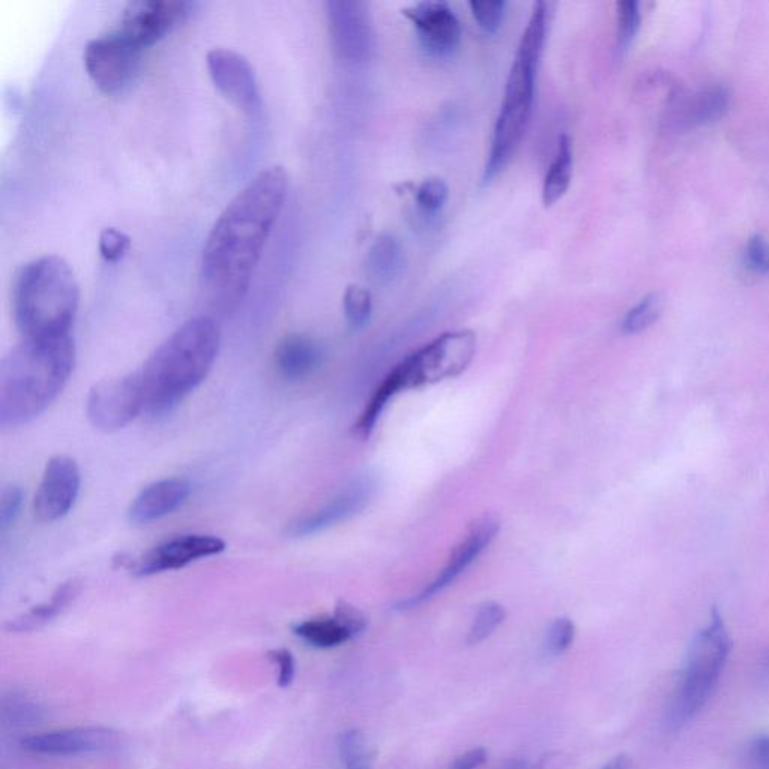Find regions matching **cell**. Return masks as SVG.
I'll return each instance as SVG.
<instances>
[{
    "instance_id": "33",
    "label": "cell",
    "mask_w": 769,
    "mask_h": 769,
    "mask_svg": "<svg viewBox=\"0 0 769 769\" xmlns=\"http://www.w3.org/2000/svg\"><path fill=\"white\" fill-rule=\"evenodd\" d=\"M616 16H618V41L619 47L625 49L630 46L631 41L636 37L639 31L640 8L634 0H622L616 4Z\"/></svg>"
},
{
    "instance_id": "1",
    "label": "cell",
    "mask_w": 769,
    "mask_h": 769,
    "mask_svg": "<svg viewBox=\"0 0 769 769\" xmlns=\"http://www.w3.org/2000/svg\"><path fill=\"white\" fill-rule=\"evenodd\" d=\"M289 176L281 164L260 170L221 212L206 238L200 280L209 301L232 311L244 299L254 269L286 200Z\"/></svg>"
},
{
    "instance_id": "41",
    "label": "cell",
    "mask_w": 769,
    "mask_h": 769,
    "mask_svg": "<svg viewBox=\"0 0 769 769\" xmlns=\"http://www.w3.org/2000/svg\"><path fill=\"white\" fill-rule=\"evenodd\" d=\"M487 760L486 748L477 747L466 751L454 762L451 769H478Z\"/></svg>"
},
{
    "instance_id": "4",
    "label": "cell",
    "mask_w": 769,
    "mask_h": 769,
    "mask_svg": "<svg viewBox=\"0 0 769 769\" xmlns=\"http://www.w3.org/2000/svg\"><path fill=\"white\" fill-rule=\"evenodd\" d=\"M80 289L73 269L59 256H41L25 263L13 283V313L23 338L71 335Z\"/></svg>"
},
{
    "instance_id": "25",
    "label": "cell",
    "mask_w": 769,
    "mask_h": 769,
    "mask_svg": "<svg viewBox=\"0 0 769 769\" xmlns=\"http://www.w3.org/2000/svg\"><path fill=\"white\" fill-rule=\"evenodd\" d=\"M729 100V91L724 86L703 89L685 104V121L693 125L715 121L726 112Z\"/></svg>"
},
{
    "instance_id": "29",
    "label": "cell",
    "mask_w": 769,
    "mask_h": 769,
    "mask_svg": "<svg viewBox=\"0 0 769 769\" xmlns=\"http://www.w3.org/2000/svg\"><path fill=\"white\" fill-rule=\"evenodd\" d=\"M343 310L347 323L353 329L364 328L373 314L371 293L361 284H349L344 290Z\"/></svg>"
},
{
    "instance_id": "24",
    "label": "cell",
    "mask_w": 769,
    "mask_h": 769,
    "mask_svg": "<svg viewBox=\"0 0 769 769\" xmlns=\"http://www.w3.org/2000/svg\"><path fill=\"white\" fill-rule=\"evenodd\" d=\"M293 633L310 646L319 649H331L353 639L337 616L307 619L293 627Z\"/></svg>"
},
{
    "instance_id": "35",
    "label": "cell",
    "mask_w": 769,
    "mask_h": 769,
    "mask_svg": "<svg viewBox=\"0 0 769 769\" xmlns=\"http://www.w3.org/2000/svg\"><path fill=\"white\" fill-rule=\"evenodd\" d=\"M574 636L576 627L571 619H556L547 631V651L552 655L564 654L573 645Z\"/></svg>"
},
{
    "instance_id": "27",
    "label": "cell",
    "mask_w": 769,
    "mask_h": 769,
    "mask_svg": "<svg viewBox=\"0 0 769 769\" xmlns=\"http://www.w3.org/2000/svg\"><path fill=\"white\" fill-rule=\"evenodd\" d=\"M338 753L344 769H371L374 751L364 733L358 729L346 730L338 738Z\"/></svg>"
},
{
    "instance_id": "18",
    "label": "cell",
    "mask_w": 769,
    "mask_h": 769,
    "mask_svg": "<svg viewBox=\"0 0 769 769\" xmlns=\"http://www.w3.org/2000/svg\"><path fill=\"white\" fill-rule=\"evenodd\" d=\"M376 483L370 477H361L344 487L331 501L292 523L289 534L292 537H310L332 526L340 525L361 513L373 498Z\"/></svg>"
},
{
    "instance_id": "36",
    "label": "cell",
    "mask_w": 769,
    "mask_h": 769,
    "mask_svg": "<svg viewBox=\"0 0 769 769\" xmlns=\"http://www.w3.org/2000/svg\"><path fill=\"white\" fill-rule=\"evenodd\" d=\"M23 505V492L20 487L8 486L0 498V529L7 532L19 517Z\"/></svg>"
},
{
    "instance_id": "37",
    "label": "cell",
    "mask_w": 769,
    "mask_h": 769,
    "mask_svg": "<svg viewBox=\"0 0 769 769\" xmlns=\"http://www.w3.org/2000/svg\"><path fill=\"white\" fill-rule=\"evenodd\" d=\"M748 268L757 274H769V242L763 236L750 238L745 250Z\"/></svg>"
},
{
    "instance_id": "9",
    "label": "cell",
    "mask_w": 769,
    "mask_h": 769,
    "mask_svg": "<svg viewBox=\"0 0 769 769\" xmlns=\"http://www.w3.org/2000/svg\"><path fill=\"white\" fill-rule=\"evenodd\" d=\"M89 421L95 429L116 432L133 423L145 412L139 371L101 380L94 385L86 405Z\"/></svg>"
},
{
    "instance_id": "6",
    "label": "cell",
    "mask_w": 769,
    "mask_h": 769,
    "mask_svg": "<svg viewBox=\"0 0 769 769\" xmlns=\"http://www.w3.org/2000/svg\"><path fill=\"white\" fill-rule=\"evenodd\" d=\"M732 640L717 609L711 624L697 633L685 655L678 690L670 708L669 723L679 729L708 702L729 658Z\"/></svg>"
},
{
    "instance_id": "19",
    "label": "cell",
    "mask_w": 769,
    "mask_h": 769,
    "mask_svg": "<svg viewBox=\"0 0 769 769\" xmlns=\"http://www.w3.org/2000/svg\"><path fill=\"white\" fill-rule=\"evenodd\" d=\"M190 493L191 484L185 478L155 481L136 496L128 510V519L134 525L158 522L182 507Z\"/></svg>"
},
{
    "instance_id": "38",
    "label": "cell",
    "mask_w": 769,
    "mask_h": 769,
    "mask_svg": "<svg viewBox=\"0 0 769 769\" xmlns=\"http://www.w3.org/2000/svg\"><path fill=\"white\" fill-rule=\"evenodd\" d=\"M334 615L349 630L352 637L359 636L367 628V618H365L364 613L356 609L352 604L346 603V601H340L337 604Z\"/></svg>"
},
{
    "instance_id": "21",
    "label": "cell",
    "mask_w": 769,
    "mask_h": 769,
    "mask_svg": "<svg viewBox=\"0 0 769 769\" xmlns=\"http://www.w3.org/2000/svg\"><path fill=\"white\" fill-rule=\"evenodd\" d=\"M82 583L79 580L71 579L62 583L52 598L47 603L34 607L29 612L23 613L19 618L8 622L7 630L11 633H31V631L40 630L46 627L50 622L55 621L64 610L68 609L71 603L76 600L80 594Z\"/></svg>"
},
{
    "instance_id": "11",
    "label": "cell",
    "mask_w": 769,
    "mask_h": 769,
    "mask_svg": "<svg viewBox=\"0 0 769 769\" xmlns=\"http://www.w3.org/2000/svg\"><path fill=\"white\" fill-rule=\"evenodd\" d=\"M224 550L226 543L214 535H176L161 541L131 561L130 571L137 577L155 576L166 571L181 570L200 559L220 555Z\"/></svg>"
},
{
    "instance_id": "26",
    "label": "cell",
    "mask_w": 769,
    "mask_h": 769,
    "mask_svg": "<svg viewBox=\"0 0 769 769\" xmlns=\"http://www.w3.org/2000/svg\"><path fill=\"white\" fill-rule=\"evenodd\" d=\"M44 718V708L35 700L29 699L26 694L11 691L2 699V720L8 727L23 729V727L35 726Z\"/></svg>"
},
{
    "instance_id": "39",
    "label": "cell",
    "mask_w": 769,
    "mask_h": 769,
    "mask_svg": "<svg viewBox=\"0 0 769 769\" xmlns=\"http://www.w3.org/2000/svg\"><path fill=\"white\" fill-rule=\"evenodd\" d=\"M269 660L278 667V685L280 687H289L295 678V658L292 652L287 649H274L269 652Z\"/></svg>"
},
{
    "instance_id": "8",
    "label": "cell",
    "mask_w": 769,
    "mask_h": 769,
    "mask_svg": "<svg viewBox=\"0 0 769 769\" xmlns=\"http://www.w3.org/2000/svg\"><path fill=\"white\" fill-rule=\"evenodd\" d=\"M143 52L113 28L86 44L83 62L101 92L119 94L139 74Z\"/></svg>"
},
{
    "instance_id": "20",
    "label": "cell",
    "mask_w": 769,
    "mask_h": 769,
    "mask_svg": "<svg viewBox=\"0 0 769 769\" xmlns=\"http://www.w3.org/2000/svg\"><path fill=\"white\" fill-rule=\"evenodd\" d=\"M275 367L289 382L307 379L320 367L323 349L319 341L307 334H289L278 341L274 353Z\"/></svg>"
},
{
    "instance_id": "12",
    "label": "cell",
    "mask_w": 769,
    "mask_h": 769,
    "mask_svg": "<svg viewBox=\"0 0 769 769\" xmlns=\"http://www.w3.org/2000/svg\"><path fill=\"white\" fill-rule=\"evenodd\" d=\"M499 526H501L499 525V520L495 516H490V514H486V516L472 522L468 531H466L465 537L454 547L444 570L439 573V576L424 591L400 603V609H412V607L436 597V595L445 591L448 586L453 585L480 558L481 553L492 544V541L498 535Z\"/></svg>"
},
{
    "instance_id": "2",
    "label": "cell",
    "mask_w": 769,
    "mask_h": 769,
    "mask_svg": "<svg viewBox=\"0 0 769 769\" xmlns=\"http://www.w3.org/2000/svg\"><path fill=\"white\" fill-rule=\"evenodd\" d=\"M76 367L73 335L23 338L0 364V426L31 423L61 396Z\"/></svg>"
},
{
    "instance_id": "16",
    "label": "cell",
    "mask_w": 769,
    "mask_h": 769,
    "mask_svg": "<svg viewBox=\"0 0 769 769\" xmlns=\"http://www.w3.org/2000/svg\"><path fill=\"white\" fill-rule=\"evenodd\" d=\"M417 29L418 40L432 58H450L462 41V26L445 2H421L402 11Z\"/></svg>"
},
{
    "instance_id": "34",
    "label": "cell",
    "mask_w": 769,
    "mask_h": 769,
    "mask_svg": "<svg viewBox=\"0 0 769 769\" xmlns=\"http://www.w3.org/2000/svg\"><path fill=\"white\" fill-rule=\"evenodd\" d=\"M130 247V236L122 230L115 229V227H106V229L101 230L98 250L107 262L115 263L124 259L130 251Z\"/></svg>"
},
{
    "instance_id": "42",
    "label": "cell",
    "mask_w": 769,
    "mask_h": 769,
    "mask_svg": "<svg viewBox=\"0 0 769 769\" xmlns=\"http://www.w3.org/2000/svg\"><path fill=\"white\" fill-rule=\"evenodd\" d=\"M601 769H633V760L627 754H619V756L613 757Z\"/></svg>"
},
{
    "instance_id": "7",
    "label": "cell",
    "mask_w": 769,
    "mask_h": 769,
    "mask_svg": "<svg viewBox=\"0 0 769 769\" xmlns=\"http://www.w3.org/2000/svg\"><path fill=\"white\" fill-rule=\"evenodd\" d=\"M475 352L477 335L474 331L445 332L403 359L383 379L382 387L394 397L403 390H414L459 376L471 365Z\"/></svg>"
},
{
    "instance_id": "30",
    "label": "cell",
    "mask_w": 769,
    "mask_h": 769,
    "mask_svg": "<svg viewBox=\"0 0 769 769\" xmlns=\"http://www.w3.org/2000/svg\"><path fill=\"white\" fill-rule=\"evenodd\" d=\"M507 618V610L502 604L489 601L478 609L468 634L469 645H478L489 639Z\"/></svg>"
},
{
    "instance_id": "13",
    "label": "cell",
    "mask_w": 769,
    "mask_h": 769,
    "mask_svg": "<svg viewBox=\"0 0 769 769\" xmlns=\"http://www.w3.org/2000/svg\"><path fill=\"white\" fill-rule=\"evenodd\" d=\"M209 76L218 91L245 113L260 107V91L250 61L232 49H212L206 55Z\"/></svg>"
},
{
    "instance_id": "10",
    "label": "cell",
    "mask_w": 769,
    "mask_h": 769,
    "mask_svg": "<svg viewBox=\"0 0 769 769\" xmlns=\"http://www.w3.org/2000/svg\"><path fill=\"white\" fill-rule=\"evenodd\" d=\"M193 7L185 0H134L122 11L115 29L134 46L146 50L184 23Z\"/></svg>"
},
{
    "instance_id": "32",
    "label": "cell",
    "mask_w": 769,
    "mask_h": 769,
    "mask_svg": "<svg viewBox=\"0 0 769 769\" xmlns=\"http://www.w3.org/2000/svg\"><path fill=\"white\" fill-rule=\"evenodd\" d=\"M472 17L486 34H495L501 28L505 17L504 0H483V2H469Z\"/></svg>"
},
{
    "instance_id": "40",
    "label": "cell",
    "mask_w": 769,
    "mask_h": 769,
    "mask_svg": "<svg viewBox=\"0 0 769 769\" xmlns=\"http://www.w3.org/2000/svg\"><path fill=\"white\" fill-rule=\"evenodd\" d=\"M750 762L753 769H769V736L754 739L750 748Z\"/></svg>"
},
{
    "instance_id": "5",
    "label": "cell",
    "mask_w": 769,
    "mask_h": 769,
    "mask_svg": "<svg viewBox=\"0 0 769 769\" xmlns=\"http://www.w3.org/2000/svg\"><path fill=\"white\" fill-rule=\"evenodd\" d=\"M547 28H549V5L538 2L534 5L531 19L520 38L513 65L508 74L501 112L493 128L490 151L484 166V184L493 181L507 167L528 130Z\"/></svg>"
},
{
    "instance_id": "15",
    "label": "cell",
    "mask_w": 769,
    "mask_h": 769,
    "mask_svg": "<svg viewBox=\"0 0 769 769\" xmlns=\"http://www.w3.org/2000/svg\"><path fill=\"white\" fill-rule=\"evenodd\" d=\"M80 469L71 457L56 456L47 463L35 495V516L41 522L52 523L70 513L79 498Z\"/></svg>"
},
{
    "instance_id": "23",
    "label": "cell",
    "mask_w": 769,
    "mask_h": 769,
    "mask_svg": "<svg viewBox=\"0 0 769 769\" xmlns=\"http://www.w3.org/2000/svg\"><path fill=\"white\" fill-rule=\"evenodd\" d=\"M573 146L571 139L567 134H562L558 142L555 158L550 164L549 172L543 182V191L541 199L546 208L558 203L570 188L571 178H573Z\"/></svg>"
},
{
    "instance_id": "3",
    "label": "cell",
    "mask_w": 769,
    "mask_h": 769,
    "mask_svg": "<svg viewBox=\"0 0 769 769\" xmlns=\"http://www.w3.org/2000/svg\"><path fill=\"white\" fill-rule=\"evenodd\" d=\"M220 349V329L211 317L182 323L139 370L145 412L164 415L206 379Z\"/></svg>"
},
{
    "instance_id": "17",
    "label": "cell",
    "mask_w": 769,
    "mask_h": 769,
    "mask_svg": "<svg viewBox=\"0 0 769 769\" xmlns=\"http://www.w3.org/2000/svg\"><path fill=\"white\" fill-rule=\"evenodd\" d=\"M20 744L28 753L68 757L115 750L119 744V735L109 727H76L28 736Z\"/></svg>"
},
{
    "instance_id": "14",
    "label": "cell",
    "mask_w": 769,
    "mask_h": 769,
    "mask_svg": "<svg viewBox=\"0 0 769 769\" xmlns=\"http://www.w3.org/2000/svg\"><path fill=\"white\" fill-rule=\"evenodd\" d=\"M329 35L334 49L347 61H362L373 47L368 7L353 0H329L326 2Z\"/></svg>"
},
{
    "instance_id": "31",
    "label": "cell",
    "mask_w": 769,
    "mask_h": 769,
    "mask_svg": "<svg viewBox=\"0 0 769 769\" xmlns=\"http://www.w3.org/2000/svg\"><path fill=\"white\" fill-rule=\"evenodd\" d=\"M448 196H450V190L444 179L429 178L417 188L415 200L424 214L433 215L444 209Z\"/></svg>"
},
{
    "instance_id": "28",
    "label": "cell",
    "mask_w": 769,
    "mask_h": 769,
    "mask_svg": "<svg viewBox=\"0 0 769 769\" xmlns=\"http://www.w3.org/2000/svg\"><path fill=\"white\" fill-rule=\"evenodd\" d=\"M663 311V298L658 293L645 296L639 304L634 305L622 320L621 329L624 334L634 335L645 331L657 322Z\"/></svg>"
},
{
    "instance_id": "22",
    "label": "cell",
    "mask_w": 769,
    "mask_h": 769,
    "mask_svg": "<svg viewBox=\"0 0 769 769\" xmlns=\"http://www.w3.org/2000/svg\"><path fill=\"white\" fill-rule=\"evenodd\" d=\"M405 268L402 245L390 233H383L371 245L367 256V271L376 284L393 283Z\"/></svg>"
}]
</instances>
